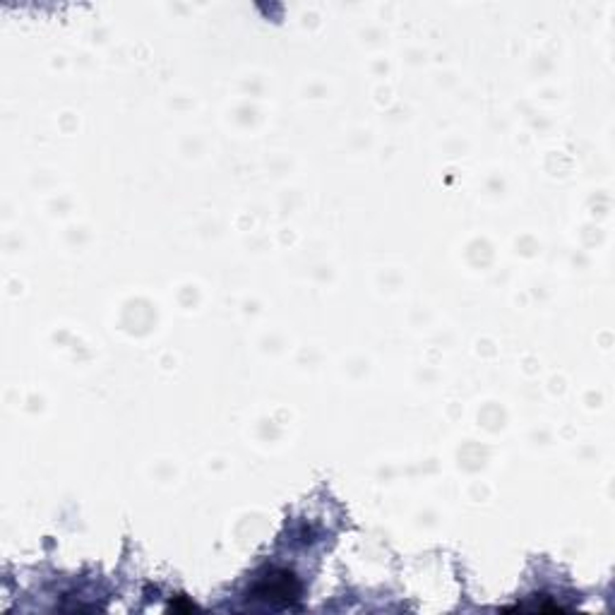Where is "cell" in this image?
Returning <instances> with one entry per match:
<instances>
[{
    "label": "cell",
    "instance_id": "obj_1",
    "mask_svg": "<svg viewBox=\"0 0 615 615\" xmlns=\"http://www.w3.org/2000/svg\"><path fill=\"white\" fill-rule=\"evenodd\" d=\"M250 599L270 603V606H291L298 599V584L289 572H272L255 584Z\"/></svg>",
    "mask_w": 615,
    "mask_h": 615
}]
</instances>
